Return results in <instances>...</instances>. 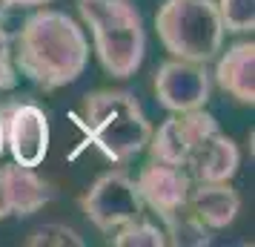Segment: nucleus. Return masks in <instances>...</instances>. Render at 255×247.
I'll use <instances>...</instances> for the list:
<instances>
[{
  "label": "nucleus",
  "mask_w": 255,
  "mask_h": 247,
  "mask_svg": "<svg viewBox=\"0 0 255 247\" xmlns=\"http://www.w3.org/2000/svg\"><path fill=\"white\" fill-rule=\"evenodd\" d=\"M14 69L40 89L69 86L86 72L89 40L75 17L58 9H37L14 35Z\"/></svg>",
  "instance_id": "f257e3e1"
},
{
  "label": "nucleus",
  "mask_w": 255,
  "mask_h": 247,
  "mask_svg": "<svg viewBox=\"0 0 255 247\" xmlns=\"http://www.w3.org/2000/svg\"><path fill=\"white\" fill-rule=\"evenodd\" d=\"M81 112L83 130L104 158L115 161V164H127L146 150L152 124L135 92L95 89V92L83 95Z\"/></svg>",
  "instance_id": "f03ea898"
},
{
  "label": "nucleus",
  "mask_w": 255,
  "mask_h": 247,
  "mask_svg": "<svg viewBox=\"0 0 255 247\" xmlns=\"http://www.w3.org/2000/svg\"><path fill=\"white\" fill-rule=\"evenodd\" d=\"M81 20L89 26L95 55L106 75L132 78L146 55L143 17L129 0H78Z\"/></svg>",
  "instance_id": "7ed1b4c3"
},
{
  "label": "nucleus",
  "mask_w": 255,
  "mask_h": 247,
  "mask_svg": "<svg viewBox=\"0 0 255 247\" xmlns=\"http://www.w3.org/2000/svg\"><path fill=\"white\" fill-rule=\"evenodd\" d=\"M155 29L169 58L195 63L218 58L227 35L215 0H163L155 14Z\"/></svg>",
  "instance_id": "20e7f679"
},
{
  "label": "nucleus",
  "mask_w": 255,
  "mask_h": 247,
  "mask_svg": "<svg viewBox=\"0 0 255 247\" xmlns=\"http://www.w3.org/2000/svg\"><path fill=\"white\" fill-rule=\"evenodd\" d=\"M81 210L101 233H112L121 224L143 216V201L127 170H109L81 196Z\"/></svg>",
  "instance_id": "39448f33"
},
{
  "label": "nucleus",
  "mask_w": 255,
  "mask_h": 247,
  "mask_svg": "<svg viewBox=\"0 0 255 247\" xmlns=\"http://www.w3.org/2000/svg\"><path fill=\"white\" fill-rule=\"evenodd\" d=\"M212 132H218V121L207 109H189V112H172L158 130L149 135V158L161 164L186 167L189 158L198 153V147L207 141Z\"/></svg>",
  "instance_id": "423d86ee"
},
{
  "label": "nucleus",
  "mask_w": 255,
  "mask_h": 247,
  "mask_svg": "<svg viewBox=\"0 0 255 247\" xmlns=\"http://www.w3.org/2000/svg\"><path fill=\"white\" fill-rule=\"evenodd\" d=\"M152 89L158 104L169 112L201 109L212 95V72L207 69V63L169 58L155 69Z\"/></svg>",
  "instance_id": "0eeeda50"
},
{
  "label": "nucleus",
  "mask_w": 255,
  "mask_h": 247,
  "mask_svg": "<svg viewBox=\"0 0 255 247\" xmlns=\"http://www.w3.org/2000/svg\"><path fill=\"white\" fill-rule=\"evenodd\" d=\"M3 112V135L6 147L12 153V161L20 167H37L49 155V118L32 101H17L9 104Z\"/></svg>",
  "instance_id": "6e6552de"
},
{
  "label": "nucleus",
  "mask_w": 255,
  "mask_h": 247,
  "mask_svg": "<svg viewBox=\"0 0 255 247\" xmlns=\"http://www.w3.org/2000/svg\"><path fill=\"white\" fill-rule=\"evenodd\" d=\"M192 184L195 181H192L186 167H172L161 164V161H149L135 178V187H138L143 207H149L158 219H166L175 210L186 207Z\"/></svg>",
  "instance_id": "1a4fd4ad"
},
{
  "label": "nucleus",
  "mask_w": 255,
  "mask_h": 247,
  "mask_svg": "<svg viewBox=\"0 0 255 247\" xmlns=\"http://www.w3.org/2000/svg\"><path fill=\"white\" fill-rule=\"evenodd\" d=\"M212 81L224 92L235 98L238 104H255V43L253 40H238L227 52H218V63L212 72Z\"/></svg>",
  "instance_id": "9d476101"
},
{
  "label": "nucleus",
  "mask_w": 255,
  "mask_h": 247,
  "mask_svg": "<svg viewBox=\"0 0 255 247\" xmlns=\"http://www.w3.org/2000/svg\"><path fill=\"white\" fill-rule=\"evenodd\" d=\"M186 207L195 213L209 230L230 227L241 213V196L230 181H195Z\"/></svg>",
  "instance_id": "9b49d317"
},
{
  "label": "nucleus",
  "mask_w": 255,
  "mask_h": 247,
  "mask_svg": "<svg viewBox=\"0 0 255 247\" xmlns=\"http://www.w3.org/2000/svg\"><path fill=\"white\" fill-rule=\"evenodd\" d=\"M241 164V153L238 144L224 132H212L207 141L198 147V153L189 158V176L192 181H232Z\"/></svg>",
  "instance_id": "f8f14e48"
},
{
  "label": "nucleus",
  "mask_w": 255,
  "mask_h": 247,
  "mask_svg": "<svg viewBox=\"0 0 255 247\" xmlns=\"http://www.w3.org/2000/svg\"><path fill=\"white\" fill-rule=\"evenodd\" d=\"M6 176V190H9V204H12V216H35L46 207L49 201L55 199V187L49 184L46 178H40L32 167H20V164H9L3 167Z\"/></svg>",
  "instance_id": "ddd939ff"
},
{
  "label": "nucleus",
  "mask_w": 255,
  "mask_h": 247,
  "mask_svg": "<svg viewBox=\"0 0 255 247\" xmlns=\"http://www.w3.org/2000/svg\"><path fill=\"white\" fill-rule=\"evenodd\" d=\"M161 222H163L166 245H175V247H207V245H212V230L189 207L175 210L172 216H166Z\"/></svg>",
  "instance_id": "4468645a"
},
{
  "label": "nucleus",
  "mask_w": 255,
  "mask_h": 247,
  "mask_svg": "<svg viewBox=\"0 0 255 247\" xmlns=\"http://www.w3.org/2000/svg\"><path fill=\"white\" fill-rule=\"evenodd\" d=\"M112 245L115 247H163L166 236H163V227L138 216L132 222L121 224L118 230H112Z\"/></svg>",
  "instance_id": "2eb2a0df"
},
{
  "label": "nucleus",
  "mask_w": 255,
  "mask_h": 247,
  "mask_svg": "<svg viewBox=\"0 0 255 247\" xmlns=\"http://www.w3.org/2000/svg\"><path fill=\"white\" fill-rule=\"evenodd\" d=\"M221 26L230 35H247L255 29V0H215Z\"/></svg>",
  "instance_id": "dca6fc26"
},
{
  "label": "nucleus",
  "mask_w": 255,
  "mask_h": 247,
  "mask_svg": "<svg viewBox=\"0 0 255 247\" xmlns=\"http://www.w3.org/2000/svg\"><path fill=\"white\" fill-rule=\"evenodd\" d=\"M26 247H83V236L69 227V224H60V222H49L35 227L32 233L26 236Z\"/></svg>",
  "instance_id": "f3484780"
},
{
  "label": "nucleus",
  "mask_w": 255,
  "mask_h": 247,
  "mask_svg": "<svg viewBox=\"0 0 255 247\" xmlns=\"http://www.w3.org/2000/svg\"><path fill=\"white\" fill-rule=\"evenodd\" d=\"M17 86V69L12 60V35L0 23V92H9Z\"/></svg>",
  "instance_id": "a211bd4d"
},
{
  "label": "nucleus",
  "mask_w": 255,
  "mask_h": 247,
  "mask_svg": "<svg viewBox=\"0 0 255 247\" xmlns=\"http://www.w3.org/2000/svg\"><path fill=\"white\" fill-rule=\"evenodd\" d=\"M12 216V204H9V190H6V176H3V167H0V219Z\"/></svg>",
  "instance_id": "6ab92c4d"
},
{
  "label": "nucleus",
  "mask_w": 255,
  "mask_h": 247,
  "mask_svg": "<svg viewBox=\"0 0 255 247\" xmlns=\"http://www.w3.org/2000/svg\"><path fill=\"white\" fill-rule=\"evenodd\" d=\"M46 3H52V0H9V6H20V9H29V6H46Z\"/></svg>",
  "instance_id": "aec40b11"
},
{
  "label": "nucleus",
  "mask_w": 255,
  "mask_h": 247,
  "mask_svg": "<svg viewBox=\"0 0 255 247\" xmlns=\"http://www.w3.org/2000/svg\"><path fill=\"white\" fill-rule=\"evenodd\" d=\"M3 150H6V135H3V112H0V158H3Z\"/></svg>",
  "instance_id": "412c9836"
},
{
  "label": "nucleus",
  "mask_w": 255,
  "mask_h": 247,
  "mask_svg": "<svg viewBox=\"0 0 255 247\" xmlns=\"http://www.w3.org/2000/svg\"><path fill=\"white\" fill-rule=\"evenodd\" d=\"M9 9H12V6H9V0H0V23H3V17L9 14Z\"/></svg>",
  "instance_id": "4be33fe9"
}]
</instances>
